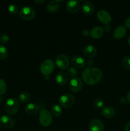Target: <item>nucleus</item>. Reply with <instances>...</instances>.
I'll list each match as a JSON object with an SVG mask.
<instances>
[{
    "mask_svg": "<svg viewBox=\"0 0 130 131\" xmlns=\"http://www.w3.org/2000/svg\"><path fill=\"white\" fill-rule=\"evenodd\" d=\"M103 104H104V102H103V100L100 98H96L93 102V105H94V107L97 109L102 108L103 107Z\"/></svg>",
    "mask_w": 130,
    "mask_h": 131,
    "instance_id": "nucleus-26",
    "label": "nucleus"
},
{
    "mask_svg": "<svg viewBox=\"0 0 130 131\" xmlns=\"http://www.w3.org/2000/svg\"><path fill=\"white\" fill-rule=\"evenodd\" d=\"M128 43H129V45H130V36L129 37V38H128Z\"/></svg>",
    "mask_w": 130,
    "mask_h": 131,
    "instance_id": "nucleus-40",
    "label": "nucleus"
},
{
    "mask_svg": "<svg viewBox=\"0 0 130 131\" xmlns=\"http://www.w3.org/2000/svg\"><path fill=\"white\" fill-rule=\"evenodd\" d=\"M7 90V85L6 83L3 79H0V96L5 94Z\"/></svg>",
    "mask_w": 130,
    "mask_h": 131,
    "instance_id": "nucleus-25",
    "label": "nucleus"
},
{
    "mask_svg": "<svg viewBox=\"0 0 130 131\" xmlns=\"http://www.w3.org/2000/svg\"><path fill=\"white\" fill-rule=\"evenodd\" d=\"M39 122L43 127H48L52 124V113L46 109H42L39 114Z\"/></svg>",
    "mask_w": 130,
    "mask_h": 131,
    "instance_id": "nucleus-4",
    "label": "nucleus"
},
{
    "mask_svg": "<svg viewBox=\"0 0 130 131\" xmlns=\"http://www.w3.org/2000/svg\"><path fill=\"white\" fill-rule=\"evenodd\" d=\"M101 114L103 117L110 118L115 115V110L112 106H104L101 110Z\"/></svg>",
    "mask_w": 130,
    "mask_h": 131,
    "instance_id": "nucleus-16",
    "label": "nucleus"
},
{
    "mask_svg": "<svg viewBox=\"0 0 130 131\" xmlns=\"http://www.w3.org/2000/svg\"><path fill=\"white\" fill-rule=\"evenodd\" d=\"M69 79V76L67 73L64 72H61L59 73L56 78V81L57 84H59L60 86H64L66 83H68Z\"/></svg>",
    "mask_w": 130,
    "mask_h": 131,
    "instance_id": "nucleus-19",
    "label": "nucleus"
},
{
    "mask_svg": "<svg viewBox=\"0 0 130 131\" xmlns=\"http://www.w3.org/2000/svg\"><path fill=\"white\" fill-rule=\"evenodd\" d=\"M15 125V121L11 116L3 115L0 116V126L6 129H12Z\"/></svg>",
    "mask_w": 130,
    "mask_h": 131,
    "instance_id": "nucleus-9",
    "label": "nucleus"
},
{
    "mask_svg": "<svg viewBox=\"0 0 130 131\" xmlns=\"http://www.w3.org/2000/svg\"><path fill=\"white\" fill-rule=\"evenodd\" d=\"M89 130L90 131H104L105 125L103 122L98 118L93 119L89 124Z\"/></svg>",
    "mask_w": 130,
    "mask_h": 131,
    "instance_id": "nucleus-10",
    "label": "nucleus"
},
{
    "mask_svg": "<svg viewBox=\"0 0 130 131\" xmlns=\"http://www.w3.org/2000/svg\"><path fill=\"white\" fill-rule=\"evenodd\" d=\"M87 64L88 66L90 67H93V65L94 64V61H93V60H89L87 61Z\"/></svg>",
    "mask_w": 130,
    "mask_h": 131,
    "instance_id": "nucleus-34",
    "label": "nucleus"
},
{
    "mask_svg": "<svg viewBox=\"0 0 130 131\" xmlns=\"http://www.w3.org/2000/svg\"><path fill=\"white\" fill-rule=\"evenodd\" d=\"M82 12L85 15H91L94 12V5L90 1H84L81 5Z\"/></svg>",
    "mask_w": 130,
    "mask_h": 131,
    "instance_id": "nucleus-14",
    "label": "nucleus"
},
{
    "mask_svg": "<svg viewBox=\"0 0 130 131\" xmlns=\"http://www.w3.org/2000/svg\"><path fill=\"white\" fill-rule=\"evenodd\" d=\"M8 10L10 14L14 15L19 12V8H18L17 5H15V4H11L8 7Z\"/></svg>",
    "mask_w": 130,
    "mask_h": 131,
    "instance_id": "nucleus-27",
    "label": "nucleus"
},
{
    "mask_svg": "<svg viewBox=\"0 0 130 131\" xmlns=\"http://www.w3.org/2000/svg\"><path fill=\"white\" fill-rule=\"evenodd\" d=\"M104 34V29L101 26H95L90 30V36L91 38L98 39L103 37Z\"/></svg>",
    "mask_w": 130,
    "mask_h": 131,
    "instance_id": "nucleus-18",
    "label": "nucleus"
},
{
    "mask_svg": "<svg viewBox=\"0 0 130 131\" xmlns=\"http://www.w3.org/2000/svg\"><path fill=\"white\" fill-rule=\"evenodd\" d=\"M56 66L61 70L68 69L70 65V60L67 56L64 54H59L56 58Z\"/></svg>",
    "mask_w": 130,
    "mask_h": 131,
    "instance_id": "nucleus-8",
    "label": "nucleus"
},
{
    "mask_svg": "<svg viewBox=\"0 0 130 131\" xmlns=\"http://www.w3.org/2000/svg\"><path fill=\"white\" fill-rule=\"evenodd\" d=\"M40 111V106L36 104L29 103L25 107V112L28 115H36Z\"/></svg>",
    "mask_w": 130,
    "mask_h": 131,
    "instance_id": "nucleus-15",
    "label": "nucleus"
},
{
    "mask_svg": "<svg viewBox=\"0 0 130 131\" xmlns=\"http://www.w3.org/2000/svg\"><path fill=\"white\" fill-rule=\"evenodd\" d=\"M67 74L68 75V76L74 78L77 74V70H76V69L75 68L70 67L68 68V69L67 70Z\"/></svg>",
    "mask_w": 130,
    "mask_h": 131,
    "instance_id": "nucleus-30",
    "label": "nucleus"
},
{
    "mask_svg": "<svg viewBox=\"0 0 130 131\" xmlns=\"http://www.w3.org/2000/svg\"><path fill=\"white\" fill-rule=\"evenodd\" d=\"M126 34V28L124 26H119L115 29L113 36L115 39H121Z\"/></svg>",
    "mask_w": 130,
    "mask_h": 131,
    "instance_id": "nucleus-20",
    "label": "nucleus"
},
{
    "mask_svg": "<svg viewBox=\"0 0 130 131\" xmlns=\"http://www.w3.org/2000/svg\"><path fill=\"white\" fill-rule=\"evenodd\" d=\"M75 102V97L71 93H65L60 97L59 103L62 107L70 108L72 107Z\"/></svg>",
    "mask_w": 130,
    "mask_h": 131,
    "instance_id": "nucleus-5",
    "label": "nucleus"
},
{
    "mask_svg": "<svg viewBox=\"0 0 130 131\" xmlns=\"http://www.w3.org/2000/svg\"><path fill=\"white\" fill-rule=\"evenodd\" d=\"M120 102H121V103H122V104L126 103V99H125V97H121V99H120Z\"/></svg>",
    "mask_w": 130,
    "mask_h": 131,
    "instance_id": "nucleus-36",
    "label": "nucleus"
},
{
    "mask_svg": "<svg viewBox=\"0 0 130 131\" xmlns=\"http://www.w3.org/2000/svg\"><path fill=\"white\" fill-rule=\"evenodd\" d=\"M34 2H35V3H40H40H43V2H44V0H40V1H39V0H34Z\"/></svg>",
    "mask_w": 130,
    "mask_h": 131,
    "instance_id": "nucleus-37",
    "label": "nucleus"
},
{
    "mask_svg": "<svg viewBox=\"0 0 130 131\" xmlns=\"http://www.w3.org/2000/svg\"><path fill=\"white\" fill-rule=\"evenodd\" d=\"M62 110L58 104H54L52 106V114L55 117H59L62 115Z\"/></svg>",
    "mask_w": 130,
    "mask_h": 131,
    "instance_id": "nucleus-23",
    "label": "nucleus"
},
{
    "mask_svg": "<svg viewBox=\"0 0 130 131\" xmlns=\"http://www.w3.org/2000/svg\"><path fill=\"white\" fill-rule=\"evenodd\" d=\"M83 52L86 57L94 58L97 54V49L93 45H88L84 47Z\"/></svg>",
    "mask_w": 130,
    "mask_h": 131,
    "instance_id": "nucleus-17",
    "label": "nucleus"
},
{
    "mask_svg": "<svg viewBox=\"0 0 130 131\" xmlns=\"http://www.w3.org/2000/svg\"><path fill=\"white\" fill-rule=\"evenodd\" d=\"M62 1H59V0H53L50 1L47 4V8L48 12H56L59 10L60 8V5L59 3L61 2Z\"/></svg>",
    "mask_w": 130,
    "mask_h": 131,
    "instance_id": "nucleus-21",
    "label": "nucleus"
},
{
    "mask_svg": "<svg viewBox=\"0 0 130 131\" xmlns=\"http://www.w3.org/2000/svg\"><path fill=\"white\" fill-rule=\"evenodd\" d=\"M97 17L101 23L105 24H108L112 20L110 14L105 10H101L97 13Z\"/></svg>",
    "mask_w": 130,
    "mask_h": 131,
    "instance_id": "nucleus-12",
    "label": "nucleus"
},
{
    "mask_svg": "<svg viewBox=\"0 0 130 131\" xmlns=\"http://www.w3.org/2000/svg\"><path fill=\"white\" fill-rule=\"evenodd\" d=\"M19 16L22 19L24 20H33L34 19L36 16V12L34 9L31 6H25L19 10Z\"/></svg>",
    "mask_w": 130,
    "mask_h": 131,
    "instance_id": "nucleus-3",
    "label": "nucleus"
},
{
    "mask_svg": "<svg viewBox=\"0 0 130 131\" xmlns=\"http://www.w3.org/2000/svg\"><path fill=\"white\" fill-rule=\"evenodd\" d=\"M8 56L7 48L3 45L0 44V60H5Z\"/></svg>",
    "mask_w": 130,
    "mask_h": 131,
    "instance_id": "nucleus-24",
    "label": "nucleus"
},
{
    "mask_svg": "<svg viewBox=\"0 0 130 131\" xmlns=\"http://www.w3.org/2000/svg\"><path fill=\"white\" fill-rule=\"evenodd\" d=\"M89 34H90V32H89V31L88 29H84L82 31V35L84 36H85V37H87Z\"/></svg>",
    "mask_w": 130,
    "mask_h": 131,
    "instance_id": "nucleus-33",
    "label": "nucleus"
},
{
    "mask_svg": "<svg viewBox=\"0 0 130 131\" xmlns=\"http://www.w3.org/2000/svg\"><path fill=\"white\" fill-rule=\"evenodd\" d=\"M71 62L74 67L78 69H83L86 65L85 60L82 56L75 55L71 59Z\"/></svg>",
    "mask_w": 130,
    "mask_h": 131,
    "instance_id": "nucleus-13",
    "label": "nucleus"
},
{
    "mask_svg": "<svg viewBox=\"0 0 130 131\" xmlns=\"http://www.w3.org/2000/svg\"><path fill=\"white\" fill-rule=\"evenodd\" d=\"M124 24H125V27H126V28H129V29H130V17H127V19H126Z\"/></svg>",
    "mask_w": 130,
    "mask_h": 131,
    "instance_id": "nucleus-31",
    "label": "nucleus"
},
{
    "mask_svg": "<svg viewBox=\"0 0 130 131\" xmlns=\"http://www.w3.org/2000/svg\"><path fill=\"white\" fill-rule=\"evenodd\" d=\"M19 102L15 98L8 99L5 104V110L10 115H15L17 113L19 110Z\"/></svg>",
    "mask_w": 130,
    "mask_h": 131,
    "instance_id": "nucleus-2",
    "label": "nucleus"
},
{
    "mask_svg": "<svg viewBox=\"0 0 130 131\" xmlns=\"http://www.w3.org/2000/svg\"><path fill=\"white\" fill-rule=\"evenodd\" d=\"M127 101H129V102L130 103V92L127 93Z\"/></svg>",
    "mask_w": 130,
    "mask_h": 131,
    "instance_id": "nucleus-38",
    "label": "nucleus"
},
{
    "mask_svg": "<svg viewBox=\"0 0 130 131\" xmlns=\"http://www.w3.org/2000/svg\"><path fill=\"white\" fill-rule=\"evenodd\" d=\"M54 62L52 60L47 59V60H44L42 63L40 67V70L42 74L47 76V75H50L54 71Z\"/></svg>",
    "mask_w": 130,
    "mask_h": 131,
    "instance_id": "nucleus-6",
    "label": "nucleus"
},
{
    "mask_svg": "<svg viewBox=\"0 0 130 131\" xmlns=\"http://www.w3.org/2000/svg\"><path fill=\"white\" fill-rule=\"evenodd\" d=\"M80 7H81V5H80V1L77 0H70L66 3V10H68V12L72 14L77 12L80 10Z\"/></svg>",
    "mask_w": 130,
    "mask_h": 131,
    "instance_id": "nucleus-11",
    "label": "nucleus"
},
{
    "mask_svg": "<svg viewBox=\"0 0 130 131\" xmlns=\"http://www.w3.org/2000/svg\"><path fill=\"white\" fill-rule=\"evenodd\" d=\"M83 81L79 77H74L69 83V88L71 92L78 93L82 90L83 88Z\"/></svg>",
    "mask_w": 130,
    "mask_h": 131,
    "instance_id": "nucleus-7",
    "label": "nucleus"
},
{
    "mask_svg": "<svg viewBox=\"0 0 130 131\" xmlns=\"http://www.w3.org/2000/svg\"><path fill=\"white\" fill-rule=\"evenodd\" d=\"M122 63L124 67L130 70V56H127L124 58L122 61Z\"/></svg>",
    "mask_w": 130,
    "mask_h": 131,
    "instance_id": "nucleus-28",
    "label": "nucleus"
},
{
    "mask_svg": "<svg viewBox=\"0 0 130 131\" xmlns=\"http://www.w3.org/2000/svg\"><path fill=\"white\" fill-rule=\"evenodd\" d=\"M102 72L98 68L88 67L85 68L82 72V79L87 84L94 85L101 81L102 78Z\"/></svg>",
    "mask_w": 130,
    "mask_h": 131,
    "instance_id": "nucleus-1",
    "label": "nucleus"
},
{
    "mask_svg": "<svg viewBox=\"0 0 130 131\" xmlns=\"http://www.w3.org/2000/svg\"><path fill=\"white\" fill-rule=\"evenodd\" d=\"M10 40V37L7 34H1L0 35V43L3 44H6L8 43Z\"/></svg>",
    "mask_w": 130,
    "mask_h": 131,
    "instance_id": "nucleus-29",
    "label": "nucleus"
},
{
    "mask_svg": "<svg viewBox=\"0 0 130 131\" xmlns=\"http://www.w3.org/2000/svg\"><path fill=\"white\" fill-rule=\"evenodd\" d=\"M104 29V31H105L106 32H110L111 31V29H112V28H111L110 25L109 24H105L104 26V29Z\"/></svg>",
    "mask_w": 130,
    "mask_h": 131,
    "instance_id": "nucleus-32",
    "label": "nucleus"
},
{
    "mask_svg": "<svg viewBox=\"0 0 130 131\" xmlns=\"http://www.w3.org/2000/svg\"><path fill=\"white\" fill-rule=\"evenodd\" d=\"M125 131H130V122L127 123L125 127Z\"/></svg>",
    "mask_w": 130,
    "mask_h": 131,
    "instance_id": "nucleus-35",
    "label": "nucleus"
},
{
    "mask_svg": "<svg viewBox=\"0 0 130 131\" xmlns=\"http://www.w3.org/2000/svg\"><path fill=\"white\" fill-rule=\"evenodd\" d=\"M31 95L29 93L27 92H23L19 94V101L22 103H25L28 102L30 100Z\"/></svg>",
    "mask_w": 130,
    "mask_h": 131,
    "instance_id": "nucleus-22",
    "label": "nucleus"
},
{
    "mask_svg": "<svg viewBox=\"0 0 130 131\" xmlns=\"http://www.w3.org/2000/svg\"><path fill=\"white\" fill-rule=\"evenodd\" d=\"M3 101V97H1V96H0V102H2Z\"/></svg>",
    "mask_w": 130,
    "mask_h": 131,
    "instance_id": "nucleus-39",
    "label": "nucleus"
}]
</instances>
